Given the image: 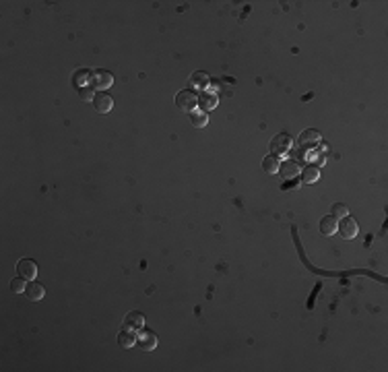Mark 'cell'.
Here are the masks:
<instances>
[{"label": "cell", "instance_id": "8992f818", "mask_svg": "<svg viewBox=\"0 0 388 372\" xmlns=\"http://www.w3.org/2000/svg\"><path fill=\"white\" fill-rule=\"evenodd\" d=\"M91 83H93V87L95 89H108V87H111V83H114V76H111L108 71H95L93 74H91Z\"/></svg>", "mask_w": 388, "mask_h": 372}, {"label": "cell", "instance_id": "6da1fadb", "mask_svg": "<svg viewBox=\"0 0 388 372\" xmlns=\"http://www.w3.org/2000/svg\"><path fill=\"white\" fill-rule=\"evenodd\" d=\"M176 106L184 112H194L198 106V95L192 91V89H184L176 95Z\"/></svg>", "mask_w": 388, "mask_h": 372}, {"label": "cell", "instance_id": "7402d4cb", "mask_svg": "<svg viewBox=\"0 0 388 372\" xmlns=\"http://www.w3.org/2000/svg\"><path fill=\"white\" fill-rule=\"evenodd\" d=\"M349 215V209L345 207V205H341V203H334L333 205V217H336V220H343V217H347Z\"/></svg>", "mask_w": 388, "mask_h": 372}, {"label": "cell", "instance_id": "5bb4252c", "mask_svg": "<svg viewBox=\"0 0 388 372\" xmlns=\"http://www.w3.org/2000/svg\"><path fill=\"white\" fill-rule=\"evenodd\" d=\"M118 343L122 345L124 350L132 348V345L136 343V335L132 333V329H124V331H120V335H118Z\"/></svg>", "mask_w": 388, "mask_h": 372}, {"label": "cell", "instance_id": "277c9868", "mask_svg": "<svg viewBox=\"0 0 388 372\" xmlns=\"http://www.w3.org/2000/svg\"><path fill=\"white\" fill-rule=\"evenodd\" d=\"M289 149H291V139L287 137L285 133L277 135L271 141V153H273V155L281 157V155H285V153H289Z\"/></svg>", "mask_w": 388, "mask_h": 372}, {"label": "cell", "instance_id": "ffe728a7", "mask_svg": "<svg viewBox=\"0 0 388 372\" xmlns=\"http://www.w3.org/2000/svg\"><path fill=\"white\" fill-rule=\"evenodd\" d=\"M299 141H302V145L318 143V141H320V133H318V131H304L302 137H299Z\"/></svg>", "mask_w": 388, "mask_h": 372}, {"label": "cell", "instance_id": "8fae6325", "mask_svg": "<svg viewBox=\"0 0 388 372\" xmlns=\"http://www.w3.org/2000/svg\"><path fill=\"white\" fill-rule=\"evenodd\" d=\"M336 217H333V215H324L322 220H320V234L322 236H333L334 232H336Z\"/></svg>", "mask_w": 388, "mask_h": 372}, {"label": "cell", "instance_id": "4fadbf2b", "mask_svg": "<svg viewBox=\"0 0 388 372\" xmlns=\"http://www.w3.org/2000/svg\"><path fill=\"white\" fill-rule=\"evenodd\" d=\"M217 95L215 93H209V91H203V95L198 97V106L203 108L205 112H209V110H215L217 108Z\"/></svg>", "mask_w": 388, "mask_h": 372}, {"label": "cell", "instance_id": "3957f363", "mask_svg": "<svg viewBox=\"0 0 388 372\" xmlns=\"http://www.w3.org/2000/svg\"><path fill=\"white\" fill-rule=\"evenodd\" d=\"M336 232H339L345 240H353L355 236H357V232H359V225H357V222L353 220V217H343L341 220V223H336Z\"/></svg>", "mask_w": 388, "mask_h": 372}, {"label": "cell", "instance_id": "30bf717a", "mask_svg": "<svg viewBox=\"0 0 388 372\" xmlns=\"http://www.w3.org/2000/svg\"><path fill=\"white\" fill-rule=\"evenodd\" d=\"M145 327V314L143 312H128L124 318V329H141Z\"/></svg>", "mask_w": 388, "mask_h": 372}, {"label": "cell", "instance_id": "ac0fdd59", "mask_svg": "<svg viewBox=\"0 0 388 372\" xmlns=\"http://www.w3.org/2000/svg\"><path fill=\"white\" fill-rule=\"evenodd\" d=\"M91 76V73H89V69H81V71H77L74 73V76H72V83L77 85V89H81V87H85V83H87V79Z\"/></svg>", "mask_w": 388, "mask_h": 372}, {"label": "cell", "instance_id": "5b68a950", "mask_svg": "<svg viewBox=\"0 0 388 372\" xmlns=\"http://www.w3.org/2000/svg\"><path fill=\"white\" fill-rule=\"evenodd\" d=\"M17 271L21 277H25L27 281H33L37 277V263L31 261V259H21L17 263Z\"/></svg>", "mask_w": 388, "mask_h": 372}, {"label": "cell", "instance_id": "ba28073f", "mask_svg": "<svg viewBox=\"0 0 388 372\" xmlns=\"http://www.w3.org/2000/svg\"><path fill=\"white\" fill-rule=\"evenodd\" d=\"M299 172H302V168H299V163L293 161V159H287L281 163V168H279V174L285 178V180H291V178H295Z\"/></svg>", "mask_w": 388, "mask_h": 372}, {"label": "cell", "instance_id": "e0dca14e", "mask_svg": "<svg viewBox=\"0 0 388 372\" xmlns=\"http://www.w3.org/2000/svg\"><path fill=\"white\" fill-rule=\"evenodd\" d=\"M190 122H192V126H196V128H205L207 124H209V118H207V114L205 112H190Z\"/></svg>", "mask_w": 388, "mask_h": 372}, {"label": "cell", "instance_id": "d6986e66", "mask_svg": "<svg viewBox=\"0 0 388 372\" xmlns=\"http://www.w3.org/2000/svg\"><path fill=\"white\" fill-rule=\"evenodd\" d=\"M27 284H29V281L19 275L17 279H12V281H10V290L15 292V294H25V290H27Z\"/></svg>", "mask_w": 388, "mask_h": 372}, {"label": "cell", "instance_id": "7c38bea8", "mask_svg": "<svg viewBox=\"0 0 388 372\" xmlns=\"http://www.w3.org/2000/svg\"><path fill=\"white\" fill-rule=\"evenodd\" d=\"M209 83H211L209 76L205 73H200V71H196L194 74H190V79H188V87H192V91H194V89H207Z\"/></svg>", "mask_w": 388, "mask_h": 372}, {"label": "cell", "instance_id": "44dd1931", "mask_svg": "<svg viewBox=\"0 0 388 372\" xmlns=\"http://www.w3.org/2000/svg\"><path fill=\"white\" fill-rule=\"evenodd\" d=\"M79 97H81L83 101H93V99H95V91H93V87H89V85L81 87V89H79Z\"/></svg>", "mask_w": 388, "mask_h": 372}, {"label": "cell", "instance_id": "9a60e30c", "mask_svg": "<svg viewBox=\"0 0 388 372\" xmlns=\"http://www.w3.org/2000/svg\"><path fill=\"white\" fill-rule=\"evenodd\" d=\"M262 168H265V172H269V174H277L279 168H281V159L277 155H269V157H265V161H262Z\"/></svg>", "mask_w": 388, "mask_h": 372}, {"label": "cell", "instance_id": "7a4b0ae2", "mask_svg": "<svg viewBox=\"0 0 388 372\" xmlns=\"http://www.w3.org/2000/svg\"><path fill=\"white\" fill-rule=\"evenodd\" d=\"M136 343L141 345V348L145 350V352H153L155 348H157V343H159V339H157V335L151 331V329H139V333H136Z\"/></svg>", "mask_w": 388, "mask_h": 372}, {"label": "cell", "instance_id": "52a82bcc", "mask_svg": "<svg viewBox=\"0 0 388 372\" xmlns=\"http://www.w3.org/2000/svg\"><path fill=\"white\" fill-rule=\"evenodd\" d=\"M93 108L99 114H108V112H111V108H114V99H111V95H108V93H97L95 99H93Z\"/></svg>", "mask_w": 388, "mask_h": 372}, {"label": "cell", "instance_id": "9c48e42d", "mask_svg": "<svg viewBox=\"0 0 388 372\" xmlns=\"http://www.w3.org/2000/svg\"><path fill=\"white\" fill-rule=\"evenodd\" d=\"M25 294H27L29 302H40V300H44V296H46V290H44L42 284H37V281H29V284H27V290H25Z\"/></svg>", "mask_w": 388, "mask_h": 372}, {"label": "cell", "instance_id": "2e32d148", "mask_svg": "<svg viewBox=\"0 0 388 372\" xmlns=\"http://www.w3.org/2000/svg\"><path fill=\"white\" fill-rule=\"evenodd\" d=\"M302 178H304V182L312 184L320 178V170L316 168V165H306V168H302Z\"/></svg>", "mask_w": 388, "mask_h": 372}]
</instances>
